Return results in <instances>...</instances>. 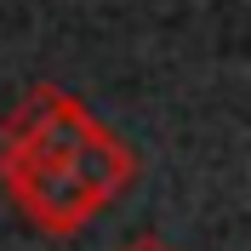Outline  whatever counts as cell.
Wrapping results in <instances>:
<instances>
[{"instance_id":"1","label":"cell","mask_w":251,"mask_h":251,"mask_svg":"<svg viewBox=\"0 0 251 251\" xmlns=\"http://www.w3.org/2000/svg\"><path fill=\"white\" fill-rule=\"evenodd\" d=\"M0 188H6V200L23 211V217L40 228V234H80L86 223L103 211L92 188L80 183V172L69 166H17V160H0Z\"/></svg>"},{"instance_id":"2","label":"cell","mask_w":251,"mask_h":251,"mask_svg":"<svg viewBox=\"0 0 251 251\" xmlns=\"http://www.w3.org/2000/svg\"><path fill=\"white\" fill-rule=\"evenodd\" d=\"M120 251H177V246H166L160 234H137V240H126Z\"/></svg>"}]
</instances>
